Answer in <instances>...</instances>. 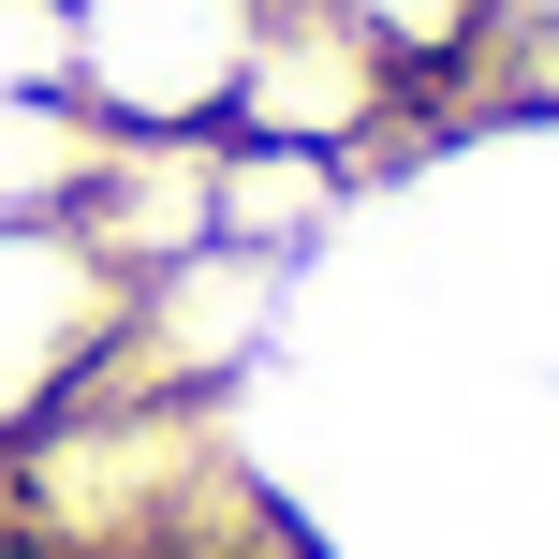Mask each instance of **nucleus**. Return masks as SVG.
Instances as JSON below:
<instances>
[{"instance_id":"1","label":"nucleus","mask_w":559,"mask_h":559,"mask_svg":"<svg viewBox=\"0 0 559 559\" xmlns=\"http://www.w3.org/2000/svg\"><path fill=\"white\" fill-rule=\"evenodd\" d=\"M413 104H427V74L354 15V0H265L251 74H236V118H222V133H236V147H295V163H338V177H354Z\"/></svg>"},{"instance_id":"2","label":"nucleus","mask_w":559,"mask_h":559,"mask_svg":"<svg viewBox=\"0 0 559 559\" xmlns=\"http://www.w3.org/2000/svg\"><path fill=\"white\" fill-rule=\"evenodd\" d=\"M265 0H74V104L133 147L222 133Z\"/></svg>"},{"instance_id":"3","label":"nucleus","mask_w":559,"mask_h":559,"mask_svg":"<svg viewBox=\"0 0 559 559\" xmlns=\"http://www.w3.org/2000/svg\"><path fill=\"white\" fill-rule=\"evenodd\" d=\"M118 324H133V280L74 222H0V456L118 368Z\"/></svg>"},{"instance_id":"4","label":"nucleus","mask_w":559,"mask_h":559,"mask_svg":"<svg viewBox=\"0 0 559 559\" xmlns=\"http://www.w3.org/2000/svg\"><path fill=\"white\" fill-rule=\"evenodd\" d=\"M456 104H559V0H486Z\"/></svg>"},{"instance_id":"5","label":"nucleus","mask_w":559,"mask_h":559,"mask_svg":"<svg viewBox=\"0 0 559 559\" xmlns=\"http://www.w3.org/2000/svg\"><path fill=\"white\" fill-rule=\"evenodd\" d=\"M368 29H383L397 59L427 74V104H456V74H472V29H486V0H354Z\"/></svg>"},{"instance_id":"6","label":"nucleus","mask_w":559,"mask_h":559,"mask_svg":"<svg viewBox=\"0 0 559 559\" xmlns=\"http://www.w3.org/2000/svg\"><path fill=\"white\" fill-rule=\"evenodd\" d=\"M0 104H74V0H0Z\"/></svg>"}]
</instances>
